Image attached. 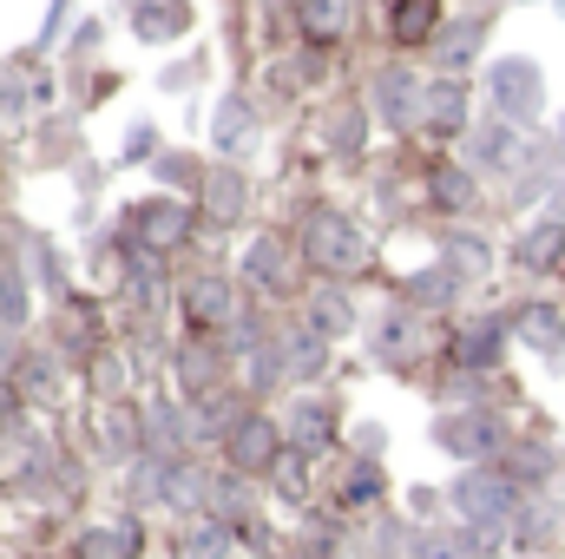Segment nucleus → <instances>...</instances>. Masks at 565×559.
Here are the masks:
<instances>
[{
	"mask_svg": "<svg viewBox=\"0 0 565 559\" xmlns=\"http://www.w3.org/2000/svg\"><path fill=\"white\" fill-rule=\"evenodd\" d=\"M493 106H500L507 119H526V113L540 106V73H533L526 60H500V66H493Z\"/></svg>",
	"mask_w": 565,
	"mask_h": 559,
	"instance_id": "nucleus-7",
	"label": "nucleus"
},
{
	"mask_svg": "<svg viewBox=\"0 0 565 559\" xmlns=\"http://www.w3.org/2000/svg\"><path fill=\"white\" fill-rule=\"evenodd\" d=\"M434 441L454 454V461H467V467H480V461H500L507 454V434H500V421L493 415H447L440 428H434Z\"/></svg>",
	"mask_w": 565,
	"mask_h": 559,
	"instance_id": "nucleus-3",
	"label": "nucleus"
},
{
	"mask_svg": "<svg viewBox=\"0 0 565 559\" xmlns=\"http://www.w3.org/2000/svg\"><path fill=\"white\" fill-rule=\"evenodd\" d=\"M244 133H250V106H224L217 113V145H244Z\"/></svg>",
	"mask_w": 565,
	"mask_h": 559,
	"instance_id": "nucleus-32",
	"label": "nucleus"
},
{
	"mask_svg": "<svg viewBox=\"0 0 565 559\" xmlns=\"http://www.w3.org/2000/svg\"><path fill=\"white\" fill-rule=\"evenodd\" d=\"M520 264L526 271H553V264H565V224H533L526 238H520Z\"/></svg>",
	"mask_w": 565,
	"mask_h": 559,
	"instance_id": "nucleus-16",
	"label": "nucleus"
},
{
	"mask_svg": "<svg viewBox=\"0 0 565 559\" xmlns=\"http://www.w3.org/2000/svg\"><path fill=\"white\" fill-rule=\"evenodd\" d=\"M434 204L467 211V204H473V178H467V171H440V178H434Z\"/></svg>",
	"mask_w": 565,
	"mask_h": 559,
	"instance_id": "nucleus-28",
	"label": "nucleus"
},
{
	"mask_svg": "<svg viewBox=\"0 0 565 559\" xmlns=\"http://www.w3.org/2000/svg\"><path fill=\"white\" fill-rule=\"evenodd\" d=\"M454 514L480 534V547H493L500 534H513V514H520V481L507 467H467L454 481Z\"/></svg>",
	"mask_w": 565,
	"mask_h": 559,
	"instance_id": "nucleus-1",
	"label": "nucleus"
},
{
	"mask_svg": "<svg viewBox=\"0 0 565 559\" xmlns=\"http://www.w3.org/2000/svg\"><path fill=\"white\" fill-rule=\"evenodd\" d=\"M513 534H520V547H546V534H553V507H520V514H513Z\"/></svg>",
	"mask_w": 565,
	"mask_h": 559,
	"instance_id": "nucleus-29",
	"label": "nucleus"
},
{
	"mask_svg": "<svg viewBox=\"0 0 565 559\" xmlns=\"http://www.w3.org/2000/svg\"><path fill=\"white\" fill-rule=\"evenodd\" d=\"M211 514H217L224 527H244V520H250V494H244V474H237V467L211 481Z\"/></svg>",
	"mask_w": 565,
	"mask_h": 559,
	"instance_id": "nucleus-18",
	"label": "nucleus"
},
{
	"mask_svg": "<svg viewBox=\"0 0 565 559\" xmlns=\"http://www.w3.org/2000/svg\"><path fill=\"white\" fill-rule=\"evenodd\" d=\"M500 349H507V323H493V316H480V323H467L460 336H454V369H493L500 362Z\"/></svg>",
	"mask_w": 565,
	"mask_h": 559,
	"instance_id": "nucleus-8",
	"label": "nucleus"
},
{
	"mask_svg": "<svg viewBox=\"0 0 565 559\" xmlns=\"http://www.w3.org/2000/svg\"><path fill=\"white\" fill-rule=\"evenodd\" d=\"M487 165H507L513 158V126H493V133H480V145H473Z\"/></svg>",
	"mask_w": 565,
	"mask_h": 559,
	"instance_id": "nucleus-33",
	"label": "nucleus"
},
{
	"mask_svg": "<svg viewBox=\"0 0 565 559\" xmlns=\"http://www.w3.org/2000/svg\"><path fill=\"white\" fill-rule=\"evenodd\" d=\"M375 349H382L388 362H402V356L415 349V316H382V329H375Z\"/></svg>",
	"mask_w": 565,
	"mask_h": 559,
	"instance_id": "nucleus-25",
	"label": "nucleus"
},
{
	"mask_svg": "<svg viewBox=\"0 0 565 559\" xmlns=\"http://www.w3.org/2000/svg\"><path fill=\"white\" fill-rule=\"evenodd\" d=\"M26 323V283L0 277V329H20Z\"/></svg>",
	"mask_w": 565,
	"mask_h": 559,
	"instance_id": "nucleus-31",
	"label": "nucleus"
},
{
	"mask_svg": "<svg viewBox=\"0 0 565 559\" xmlns=\"http://www.w3.org/2000/svg\"><path fill=\"white\" fill-rule=\"evenodd\" d=\"M302 33H309L316 46H329V40L342 33V0H302Z\"/></svg>",
	"mask_w": 565,
	"mask_h": 559,
	"instance_id": "nucleus-23",
	"label": "nucleus"
},
{
	"mask_svg": "<svg viewBox=\"0 0 565 559\" xmlns=\"http://www.w3.org/2000/svg\"><path fill=\"white\" fill-rule=\"evenodd\" d=\"M375 113H382L388 126H408V119H422V99H415V80H408L402 66L375 80Z\"/></svg>",
	"mask_w": 565,
	"mask_h": 559,
	"instance_id": "nucleus-13",
	"label": "nucleus"
},
{
	"mask_svg": "<svg viewBox=\"0 0 565 559\" xmlns=\"http://www.w3.org/2000/svg\"><path fill=\"white\" fill-rule=\"evenodd\" d=\"M369 500H382V467L375 461H355L349 481H342V507H369Z\"/></svg>",
	"mask_w": 565,
	"mask_h": 559,
	"instance_id": "nucleus-24",
	"label": "nucleus"
},
{
	"mask_svg": "<svg viewBox=\"0 0 565 559\" xmlns=\"http://www.w3.org/2000/svg\"><path fill=\"white\" fill-rule=\"evenodd\" d=\"M480 53V20H460L447 40H440V66H467Z\"/></svg>",
	"mask_w": 565,
	"mask_h": 559,
	"instance_id": "nucleus-26",
	"label": "nucleus"
},
{
	"mask_svg": "<svg viewBox=\"0 0 565 559\" xmlns=\"http://www.w3.org/2000/svg\"><path fill=\"white\" fill-rule=\"evenodd\" d=\"M270 481H277L282 500H302V494H309V454H302V447H282V461L270 467Z\"/></svg>",
	"mask_w": 565,
	"mask_h": 559,
	"instance_id": "nucleus-22",
	"label": "nucleus"
},
{
	"mask_svg": "<svg viewBox=\"0 0 565 559\" xmlns=\"http://www.w3.org/2000/svg\"><path fill=\"white\" fill-rule=\"evenodd\" d=\"M282 447H289V441H282V428L270 415H244L231 434H224V454H231L237 474H270V467L282 461Z\"/></svg>",
	"mask_w": 565,
	"mask_h": 559,
	"instance_id": "nucleus-4",
	"label": "nucleus"
},
{
	"mask_svg": "<svg viewBox=\"0 0 565 559\" xmlns=\"http://www.w3.org/2000/svg\"><path fill=\"white\" fill-rule=\"evenodd\" d=\"M282 428L296 434L289 447L316 454V447H329V434H335V409H329V402H316V395H302V402H289V415H282Z\"/></svg>",
	"mask_w": 565,
	"mask_h": 559,
	"instance_id": "nucleus-10",
	"label": "nucleus"
},
{
	"mask_svg": "<svg viewBox=\"0 0 565 559\" xmlns=\"http://www.w3.org/2000/svg\"><path fill=\"white\" fill-rule=\"evenodd\" d=\"M309 329H316V336H349V329H355V303L335 296V289H322V296L309 303Z\"/></svg>",
	"mask_w": 565,
	"mask_h": 559,
	"instance_id": "nucleus-20",
	"label": "nucleus"
},
{
	"mask_svg": "<svg viewBox=\"0 0 565 559\" xmlns=\"http://www.w3.org/2000/svg\"><path fill=\"white\" fill-rule=\"evenodd\" d=\"M500 467L520 481V494H526V487H546V481H553V447H546V441H520V447L500 454Z\"/></svg>",
	"mask_w": 565,
	"mask_h": 559,
	"instance_id": "nucleus-15",
	"label": "nucleus"
},
{
	"mask_svg": "<svg viewBox=\"0 0 565 559\" xmlns=\"http://www.w3.org/2000/svg\"><path fill=\"white\" fill-rule=\"evenodd\" d=\"M184 224H191V218H184V204H171V198H158V204H139V211H132V244L164 257L171 244H184Z\"/></svg>",
	"mask_w": 565,
	"mask_h": 559,
	"instance_id": "nucleus-6",
	"label": "nucleus"
},
{
	"mask_svg": "<svg viewBox=\"0 0 565 559\" xmlns=\"http://www.w3.org/2000/svg\"><path fill=\"white\" fill-rule=\"evenodd\" d=\"M178 303H184V323H191L198 336H217V329L237 323V289H231V277H217V271H204Z\"/></svg>",
	"mask_w": 565,
	"mask_h": 559,
	"instance_id": "nucleus-5",
	"label": "nucleus"
},
{
	"mask_svg": "<svg viewBox=\"0 0 565 559\" xmlns=\"http://www.w3.org/2000/svg\"><path fill=\"white\" fill-rule=\"evenodd\" d=\"M460 119H467V93H460V80L427 86V126H434V133H460Z\"/></svg>",
	"mask_w": 565,
	"mask_h": 559,
	"instance_id": "nucleus-19",
	"label": "nucleus"
},
{
	"mask_svg": "<svg viewBox=\"0 0 565 559\" xmlns=\"http://www.w3.org/2000/svg\"><path fill=\"white\" fill-rule=\"evenodd\" d=\"M302 257H309L322 277H355V271H369V238H362L349 218L316 211L309 231H302Z\"/></svg>",
	"mask_w": 565,
	"mask_h": 559,
	"instance_id": "nucleus-2",
	"label": "nucleus"
},
{
	"mask_svg": "<svg viewBox=\"0 0 565 559\" xmlns=\"http://www.w3.org/2000/svg\"><path fill=\"white\" fill-rule=\"evenodd\" d=\"M513 329H520L526 349H540V356H565V309L559 303H526V309L513 316Z\"/></svg>",
	"mask_w": 565,
	"mask_h": 559,
	"instance_id": "nucleus-9",
	"label": "nucleus"
},
{
	"mask_svg": "<svg viewBox=\"0 0 565 559\" xmlns=\"http://www.w3.org/2000/svg\"><path fill=\"white\" fill-rule=\"evenodd\" d=\"M388 33L402 40V46H422L440 33V0H395L388 7Z\"/></svg>",
	"mask_w": 565,
	"mask_h": 559,
	"instance_id": "nucleus-12",
	"label": "nucleus"
},
{
	"mask_svg": "<svg viewBox=\"0 0 565 559\" xmlns=\"http://www.w3.org/2000/svg\"><path fill=\"white\" fill-rule=\"evenodd\" d=\"M79 559H132V534H86Z\"/></svg>",
	"mask_w": 565,
	"mask_h": 559,
	"instance_id": "nucleus-30",
	"label": "nucleus"
},
{
	"mask_svg": "<svg viewBox=\"0 0 565 559\" xmlns=\"http://www.w3.org/2000/svg\"><path fill=\"white\" fill-rule=\"evenodd\" d=\"M244 204H250V184H244L237 171H211V184H204V218H211V224H231V218H244Z\"/></svg>",
	"mask_w": 565,
	"mask_h": 559,
	"instance_id": "nucleus-14",
	"label": "nucleus"
},
{
	"mask_svg": "<svg viewBox=\"0 0 565 559\" xmlns=\"http://www.w3.org/2000/svg\"><path fill=\"white\" fill-rule=\"evenodd\" d=\"M454 289H460V271H422L402 296H408L415 309H447V303H454Z\"/></svg>",
	"mask_w": 565,
	"mask_h": 559,
	"instance_id": "nucleus-21",
	"label": "nucleus"
},
{
	"mask_svg": "<svg viewBox=\"0 0 565 559\" xmlns=\"http://www.w3.org/2000/svg\"><path fill=\"white\" fill-rule=\"evenodd\" d=\"M447 251H454V264H460V271H480V264H487V244H480V238H454Z\"/></svg>",
	"mask_w": 565,
	"mask_h": 559,
	"instance_id": "nucleus-34",
	"label": "nucleus"
},
{
	"mask_svg": "<svg viewBox=\"0 0 565 559\" xmlns=\"http://www.w3.org/2000/svg\"><path fill=\"white\" fill-rule=\"evenodd\" d=\"M184 559H231V527H224V520L198 527V534L184 540Z\"/></svg>",
	"mask_w": 565,
	"mask_h": 559,
	"instance_id": "nucleus-27",
	"label": "nucleus"
},
{
	"mask_svg": "<svg viewBox=\"0 0 565 559\" xmlns=\"http://www.w3.org/2000/svg\"><path fill=\"white\" fill-rule=\"evenodd\" d=\"M480 534H454V527H427L415 540V559H480Z\"/></svg>",
	"mask_w": 565,
	"mask_h": 559,
	"instance_id": "nucleus-17",
	"label": "nucleus"
},
{
	"mask_svg": "<svg viewBox=\"0 0 565 559\" xmlns=\"http://www.w3.org/2000/svg\"><path fill=\"white\" fill-rule=\"evenodd\" d=\"M244 277L257 283V289H270V296L289 289V251H282V238H257L244 251Z\"/></svg>",
	"mask_w": 565,
	"mask_h": 559,
	"instance_id": "nucleus-11",
	"label": "nucleus"
}]
</instances>
